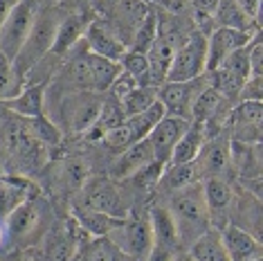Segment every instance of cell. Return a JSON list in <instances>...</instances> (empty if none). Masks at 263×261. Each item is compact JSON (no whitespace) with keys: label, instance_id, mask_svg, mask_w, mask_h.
I'll return each mask as SVG.
<instances>
[{"label":"cell","instance_id":"9","mask_svg":"<svg viewBox=\"0 0 263 261\" xmlns=\"http://www.w3.org/2000/svg\"><path fill=\"white\" fill-rule=\"evenodd\" d=\"M207 86V74H200L191 81H178V84H169L164 81L158 88V102L164 106L166 115L180 117V120L191 122V106L198 92Z\"/></svg>","mask_w":263,"mask_h":261},{"label":"cell","instance_id":"7","mask_svg":"<svg viewBox=\"0 0 263 261\" xmlns=\"http://www.w3.org/2000/svg\"><path fill=\"white\" fill-rule=\"evenodd\" d=\"M36 11L39 7L34 0H18V5L11 9L7 21L0 27V54L7 57L9 61H14V57L25 43L34 18H36Z\"/></svg>","mask_w":263,"mask_h":261},{"label":"cell","instance_id":"30","mask_svg":"<svg viewBox=\"0 0 263 261\" xmlns=\"http://www.w3.org/2000/svg\"><path fill=\"white\" fill-rule=\"evenodd\" d=\"M166 115L164 106L160 102H153L151 106H148L146 110L137 113V115H130L124 120V126H126L128 135L133 142H140V140H146V135L153 130V126L158 124L162 117Z\"/></svg>","mask_w":263,"mask_h":261},{"label":"cell","instance_id":"47","mask_svg":"<svg viewBox=\"0 0 263 261\" xmlns=\"http://www.w3.org/2000/svg\"><path fill=\"white\" fill-rule=\"evenodd\" d=\"M252 261H261V257H256V259H252Z\"/></svg>","mask_w":263,"mask_h":261},{"label":"cell","instance_id":"6","mask_svg":"<svg viewBox=\"0 0 263 261\" xmlns=\"http://www.w3.org/2000/svg\"><path fill=\"white\" fill-rule=\"evenodd\" d=\"M106 236L133 261H144L153 250V232L146 218L126 214Z\"/></svg>","mask_w":263,"mask_h":261},{"label":"cell","instance_id":"23","mask_svg":"<svg viewBox=\"0 0 263 261\" xmlns=\"http://www.w3.org/2000/svg\"><path fill=\"white\" fill-rule=\"evenodd\" d=\"M32 196V185L23 178H0V221H5L21 203Z\"/></svg>","mask_w":263,"mask_h":261},{"label":"cell","instance_id":"25","mask_svg":"<svg viewBox=\"0 0 263 261\" xmlns=\"http://www.w3.org/2000/svg\"><path fill=\"white\" fill-rule=\"evenodd\" d=\"M198 171H196L194 162L189 164H166L162 176L158 180V189L164 194H176L180 189H187L191 185H198Z\"/></svg>","mask_w":263,"mask_h":261},{"label":"cell","instance_id":"46","mask_svg":"<svg viewBox=\"0 0 263 261\" xmlns=\"http://www.w3.org/2000/svg\"><path fill=\"white\" fill-rule=\"evenodd\" d=\"M3 239H5V230L0 228V243H3Z\"/></svg>","mask_w":263,"mask_h":261},{"label":"cell","instance_id":"14","mask_svg":"<svg viewBox=\"0 0 263 261\" xmlns=\"http://www.w3.org/2000/svg\"><path fill=\"white\" fill-rule=\"evenodd\" d=\"M218 234L232 261H252L261 257V241L250 230H245L236 223H227Z\"/></svg>","mask_w":263,"mask_h":261},{"label":"cell","instance_id":"26","mask_svg":"<svg viewBox=\"0 0 263 261\" xmlns=\"http://www.w3.org/2000/svg\"><path fill=\"white\" fill-rule=\"evenodd\" d=\"M200 192L209 214H218V212L230 210V205L234 203V192H232L230 182L225 178H205L200 185Z\"/></svg>","mask_w":263,"mask_h":261},{"label":"cell","instance_id":"18","mask_svg":"<svg viewBox=\"0 0 263 261\" xmlns=\"http://www.w3.org/2000/svg\"><path fill=\"white\" fill-rule=\"evenodd\" d=\"M148 225L153 232V246L166 248V250L176 252L180 248V232H178V223L169 207L164 205H153L148 212Z\"/></svg>","mask_w":263,"mask_h":261},{"label":"cell","instance_id":"19","mask_svg":"<svg viewBox=\"0 0 263 261\" xmlns=\"http://www.w3.org/2000/svg\"><path fill=\"white\" fill-rule=\"evenodd\" d=\"M148 162H153V151L146 140H140L115 156V160L110 162V178L126 180L128 176H133L137 169H142Z\"/></svg>","mask_w":263,"mask_h":261},{"label":"cell","instance_id":"22","mask_svg":"<svg viewBox=\"0 0 263 261\" xmlns=\"http://www.w3.org/2000/svg\"><path fill=\"white\" fill-rule=\"evenodd\" d=\"M202 144H205V130H202V124L191 122L187 130L182 133V138L176 142L169 158V164H189L194 162L196 156L200 153Z\"/></svg>","mask_w":263,"mask_h":261},{"label":"cell","instance_id":"42","mask_svg":"<svg viewBox=\"0 0 263 261\" xmlns=\"http://www.w3.org/2000/svg\"><path fill=\"white\" fill-rule=\"evenodd\" d=\"M18 5V0H0V27H3V23L7 21V16L11 14V9Z\"/></svg>","mask_w":263,"mask_h":261},{"label":"cell","instance_id":"27","mask_svg":"<svg viewBox=\"0 0 263 261\" xmlns=\"http://www.w3.org/2000/svg\"><path fill=\"white\" fill-rule=\"evenodd\" d=\"M124 120H126V115H124V108H122V102L115 97V95H104V102H101V110H99V117L97 122H95V126L86 133L88 140H101V135L106 133V130L119 126Z\"/></svg>","mask_w":263,"mask_h":261},{"label":"cell","instance_id":"1","mask_svg":"<svg viewBox=\"0 0 263 261\" xmlns=\"http://www.w3.org/2000/svg\"><path fill=\"white\" fill-rule=\"evenodd\" d=\"M59 21H61V9L59 7L36 11V18H34V25H32V29H29L25 43H23L18 54H16L14 61H11L16 74L23 77V81H25V74L29 72V70H32L45 54L52 52V43H54Z\"/></svg>","mask_w":263,"mask_h":261},{"label":"cell","instance_id":"48","mask_svg":"<svg viewBox=\"0 0 263 261\" xmlns=\"http://www.w3.org/2000/svg\"><path fill=\"white\" fill-rule=\"evenodd\" d=\"M0 261H3V257H0Z\"/></svg>","mask_w":263,"mask_h":261},{"label":"cell","instance_id":"39","mask_svg":"<svg viewBox=\"0 0 263 261\" xmlns=\"http://www.w3.org/2000/svg\"><path fill=\"white\" fill-rule=\"evenodd\" d=\"M263 77H250L238 92V102H263Z\"/></svg>","mask_w":263,"mask_h":261},{"label":"cell","instance_id":"44","mask_svg":"<svg viewBox=\"0 0 263 261\" xmlns=\"http://www.w3.org/2000/svg\"><path fill=\"white\" fill-rule=\"evenodd\" d=\"M39 9H50V7H59L63 0H34Z\"/></svg>","mask_w":263,"mask_h":261},{"label":"cell","instance_id":"38","mask_svg":"<svg viewBox=\"0 0 263 261\" xmlns=\"http://www.w3.org/2000/svg\"><path fill=\"white\" fill-rule=\"evenodd\" d=\"M250 43V41H248ZM218 68H225V70H230L232 74H236L238 79H250V57H248V45H243V47H238V50H234L230 57L225 59L223 63L218 65Z\"/></svg>","mask_w":263,"mask_h":261},{"label":"cell","instance_id":"41","mask_svg":"<svg viewBox=\"0 0 263 261\" xmlns=\"http://www.w3.org/2000/svg\"><path fill=\"white\" fill-rule=\"evenodd\" d=\"M173 257H176V252L160 248V246H153V250L148 252V257L144 261H173Z\"/></svg>","mask_w":263,"mask_h":261},{"label":"cell","instance_id":"4","mask_svg":"<svg viewBox=\"0 0 263 261\" xmlns=\"http://www.w3.org/2000/svg\"><path fill=\"white\" fill-rule=\"evenodd\" d=\"M205 57H207V36L196 29L176 47L164 81L178 84V81H191L196 77L205 74Z\"/></svg>","mask_w":263,"mask_h":261},{"label":"cell","instance_id":"2","mask_svg":"<svg viewBox=\"0 0 263 261\" xmlns=\"http://www.w3.org/2000/svg\"><path fill=\"white\" fill-rule=\"evenodd\" d=\"M104 95L95 90H68L59 102V115L61 124H57L63 133H83L95 126L101 110Z\"/></svg>","mask_w":263,"mask_h":261},{"label":"cell","instance_id":"28","mask_svg":"<svg viewBox=\"0 0 263 261\" xmlns=\"http://www.w3.org/2000/svg\"><path fill=\"white\" fill-rule=\"evenodd\" d=\"M189 254L194 261H232L227 254L218 230H205L200 236H196L189 248Z\"/></svg>","mask_w":263,"mask_h":261},{"label":"cell","instance_id":"20","mask_svg":"<svg viewBox=\"0 0 263 261\" xmlns=\"http://www.w3.org/2000/svg\"><path fill=\"white\" fill-rule=\"evenodd\" d=\"M45 90H47V84L25 86L16 97L3 102V106L9 113L18 115L21 120H32V117H39L45 113Z\"/></svg>","mask_w":263,"mask_h":261},{"label":"cell","instance_id":"15","mask_svg":"<svg viewBox=\"0 0 263 261\" xmlns=\"http://www.w3.org/2000/svg\"><path fill=\"white\" fill-rule=\"evenodd\" d=\"M83 41H86V47L90 52H95V54H99L104 59H110V61H122L124 52L128 50V47L110 32V27L101 18H95V21L88 23Z\"/></svg>","mask_w":263,"mask_h":261},{"label":"cell","instance_id":"43","mask_svg":"<svg viewBox=\"0 0 263 261\" xmlns=\"http://www.w3.org/2000/svg\"><path fill=\"white\" fill-rule=\"evenodd\" d=\"M86 243H88V241H86ZM86 243L77 248L74 254L70 257V261H90V254H88V250H86Z\"/></svg>","mask_w":263,"mask_h":261},{"label":"cell","instance_id":"32","mask_svg":"<svg viewBox=\"0 0 263 261\" xmlns=\"http://www.w3.org/2000/svg\"><path fill=\"white\" fill-rule=\"evenodd\" d=\"M207 74V81H209V86L216 90L223 99H238V92H241V88L245 81L243 79H238L236 74H232L230 70H225V68H216V70H212V72H205Z\"/></svg>","mask_w":263,"mask_h":261},{"label":"cell","instance_id":"35","mask_svg":"<svg viewBox=\"0 0 263 261\" xmlns=\"http://www.w3.org/2000/svg\"><path fill=\"white\" fill-rule=\"evenodd\" d=\"M23 88H25V81H23V77L16 74L14 65L7 57L0 54V104L7 102V99L16 97Z\"/></svg>","mask_w":263,"mask_h":261},{"label":"cell","instance_id":"5","mask_svg":"<svg viewBox=\"0 0 263 261\" xmlns=\"http://www.w3.org/2000/svg\"><path fill=\"white\" fill-rule=\"evenodd\" d=\"M263 102H238L227 110L223 120V130H227V140L241 144H261L263 130Z\"/></svg>","mask_w":263,"mask_h":261},{"label":"cell","instance_id":"17","mask_svg":"<svg viewBox=\"0 0 263 261\" xmlns=\"http://www.w3.org/2000/svg\"><path fill=\"white\" fill-rule=\"evenodd\" d=\"M88 23L90 21L86 18L83 11H70V14L61 16L57 34H54V43H52V54L59 57V59L68 57V52L83 39Z\"/></svg>","mask_w":263,"mask_h":261},{"label":"cell","instance_id":"13","mask_svg":"<svg viewBox=\"0 0 263 261\" xmlns=\"http://www.w3.org/2000/svg\"><path fill=\"white\" fill-rule=\"evenodd\" d=\"M194 167L198 171V178H223L227 169L232 167L230 140L220 138V135L205 140L200 153L194 160Z\"/></svg>","mask_w":263,"mask_h":261},{"label":"cell","instance_id":"16","mask_svg":"<svg viewBox=\"0 0 263 261\" xmlns=\"http://www.w3.org/2000/svg\"><path fill=\"white\" fill-rule=\"evenodd\" d=\"M43 214H41V205L29 196L25 203H21L11 214L5 218V230H7L11 241H21V239H29L39 232Z\"/></svg>","mask_w":263,"mask_h":261},{"label":"cell","instance_id":"24","mask_svg":"<svg viewBox=\"0 0 263 261\" xmlns=\"http://www.w3.org/2000/svg\"><path fill=\"white\" fill-rule=\"evenodd\" d=\"M72 218H74L77 225H79V228L88 236H106L119 221H122V218L108 216V214H104V212L90 210V207H86V205L74 207V210H72Z\"/></svg>","mask_w":263,"mask_h":261},{"label":"cell","instance_id":"34","mask_svg":"<svg viewBox=\"0 0 263 261\" xmlns=\"http://www.w3.org/2000/svg\"><path fill=\"white\" fill-rule=\"evenodd\" d=\"M27 126H29V130H32V135L43 146H57L59 142L63 140V130L57 126V122H52L50 117H45V115L27 120Z\"/></svg>","mask_w":263,"mask_h":261},{"label":"cell","instance_id":"40","mask_svg":"<svg viewBox=\"0 0 263 261\" xmlns=\"http://www.w3.org/2000/svg\"><path fill=\"white\" fill-rule=\"evenodd\" d=\"M238 5H241V9L245 14L250 16L252 21L259 18V11H261V0H236Z\"/></svg>","mask_w":263,"mask_h":261},{"label":"cell","instance_id":"31","mask_svg":"<svg viewBox=\"0 0 263 261\" xmlns=\"http://www.w3.org/2000/svg\"><path fill=\"white\" fill-rule=\"evenodd\" d=\"M158 32H160V16H158V11L151 9L144 16V21L137 25L128 50H135V52H142V54H146V52L153 47L155 41H158Z\"/></svg>","mask_w":263,"mask_h":261},{"label":"cell","instance_id":"8","mask_svg":"<svg viewBox=\"0 0 263 261\" xmlns=\"http://www.w3.org/2000/svg\"><path fill=\"white\" fill-rule=\"evenodd\" d=\"M86 241H90L88 234L77 225L74 218H68L65 223L47 230L41 243V261H70L74 250Z\"/></svg>","mask_w":263,"mask_h":261},{"label":"cell","instance_id":"45","mask_svg":"<svg viewBox=\"0 0 263 261\" xmlns=\"http://www.w3.org/2000/svg\"><path fill=\"white\" fill-rule=\"evenodd\" d=\"M173 261H194L191 254H178V257H173Z\"/></svg>","mask_w":263,"mask_h":261},{"label":"cell","instance_id":"11","mask_svg":"<svg viewBox=\"0 0 263 261\" xmlns=\"http://www.w3.org/2000/svg\"><path fill=\"white\" fill-rule=\"evenodd\" d=\"M259 32V29H256ZM252 39V34L238 32V29L230 27H216L212 29V34H207V57H205V72L216 70L227 57L238 47L248 45V41Z\"/></svg>","mask_w":263,"mask_h":261},{"label":"cell","instance_id":"36","mask_svg":"<svg viewBox=\"0 0 263 261\" xmlns=\"http://www.w3.org/2000/svg\"><path fill=\"white\" fill-rule=\"evenodd\" d=\"M164 167L166 164L153 160V162L144 164L142 169H137L133 176H128L126 180H122V182H126V185L135 187V189H153V187H158V180H160V176H162Z\"/></svg>","mask_w":263,"mask_h":261},{"label":"cell","instance_id":"33","mask_svg":"<svg viewBox=\"0 0 263 261\" xmlns=\"http://www.w3.org/2000/svg\"><path fill=\"white\" fill-rule=\"evenodd\" d=\"M122 108H124V115L130 117V115H137V113L146 110L153 102H158V88H151V86H135L128 95H124L122 99Z\"/></svg>","mask_w":263,"mask_h":261},{"label":"cell","instance_id":"3","mask_svg":"<svg viewBox=\"0 0 263 261\" xmlns=\"http://www.w3.org/2000/svg\"><path fill=\"white\" fill-rule=\"evenodd\" d=\"M169 212L173 214L178 223V232H180V241L184 239V234L194 230V236H200L207 228V218H209V210L205 205L200 187L191 185L187 189L171 194V205Z\"/></svg>","mask_w":263,"mask_h":261},{"label":"cell","instance_id":"12","mask_svg":"<svg viewBox=\"0 0 263 261\" xmlns=\"http://www.w3.org/2000/svg\"><path fill=\"white\" fill-rule=\"evenodd\" d=\"M189 124L191 122L173 117V115H164L162 120L155 124L153 130L146 135V142L153 151V160H158V162H162V164H169L173 146L182 138V133L187 130Z\"/></svg>","mask_w":263,"mask_h":261},{"label":"cell","instance_id":"21","mask_svg":"<svg viewBox=\"0 0 263 261\" xmlns=\"http://www.w3.org/2000/svg\"><path fill=\"white\" fill-rule=\"evenodd\" d=\"M86 63H88V72H90V84L95 92H108V88L112 86V81L122 74V63L104 59L95 52H86Z\"/></svg>","mask_w":263,"mask_h":261},{"label":"cell","instance_id":"29","mask_svg":"<svg viewBox=\"0 0 263 261\" xmlns=\"http://www.w3.org/2000/svg\"><path fill=\"white\" fill-rule=\"evenodd\" d=\"M212 18L216 23V27H230V29H238V32L252 34L254 21L241 9V5H238L236 0H218Z\"/></svg>","mask_w":263,"mask_h":261},{"label":"cell","instance_id":"37","mask_svg":"<svg viewBox=\"0 0 263 261\" xmlns=\"http://www.w3.org/2000/svg\"><path fill=\"white\" fill-rule=\"evenodd\" d=\"M119 63H122L124 72H128L130 77H135V79H137V86H144V79H146V72H148V59H146V54L135 52V50H126Z\"/></svg>","mask_w":263,"mask_h":261},{"label":"cell","instance_id":"10","mask_svg":"<svg viewBox=\"0 0 263 261\" xmlns=\"http://www.w3.org/2000/svg\"><path fill=\"white\" fill-rule=\"evenodd\" d=\"M81 196H83V205L90 207V210L104 212V214L115 218H124L128 214V207L124 205L122 194H119L117 185L110 178H101V176L88 178L81 187Z\"/></svg>","mask_w":263,"mask_h":261}]
</instances>
